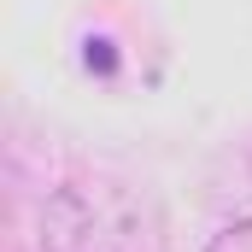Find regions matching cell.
Listing matches in <instances>:
<instances>
[{
	"instance_id": "obj_1",
	"label": "cell",
	"mask_w": 252,
	"mask_h": 252,
	"mask_svg": "<svg viewBox=\"0 0 252 252\" xmlns=\"http://www.w3.org/2000/svg\"><path fill=\"white\" fill-rule=\"evenodd\" d=\"M47 252H170L164 199L129 176H70L35 211Z\"/></svg>"
},
{
	"instance_id": "obj_2",
	"label": "cell",
	"mask_w": 252,
	"mask_h": 252,
	"mask_svg": "<svg viewBox=\"0 0 252 252\" xmlns=\"http://www.w3.org/2000/svg\"><path fill=\"white\" fill-rule=\"evenodd\" d=\"M205 252H252V211H241V217H229L211 241H205Z\"/></svg>"
},
{
	"instance_id": "obj_3",
	"label": "cell",
	"mask_w": 252,
	"mask_h": 252,
	"mask_svg": "<svg viewBox=\"0 0 252 252\" xmlns=\"http://www.w3.org/2000/svg\"><path fill=\"white\" fill-rule=\"evenodd\" d=\"M247 199H252V188H247Z\"/></svg>"
}]
</instances>
